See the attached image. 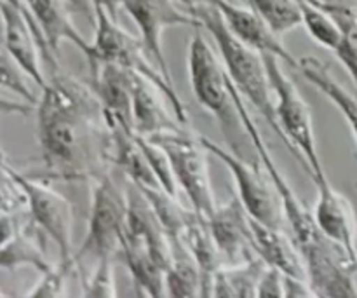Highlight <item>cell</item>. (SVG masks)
I'll return each instance as SVG.
<instances>
[{"instance_id": "obj_1", "label": "cell", "mask_w": 357, "mask_h": 298, "mask_svg": "<svg viewBox=\"0 0 357 298\" xmlns=\"http://www.w3.org/2000/svg\"><path fill=\"white\" fill-rule=\"evenodd\" d=\"M37 136L45 167L59 180H94L110 161V129L96 91L59 66L42 89Z\"/></svg>"}, {"instance_id": "obj_2", "label": "cell", "mask_w": 357, "mask_h": 298, "mask_svg": "<svg viewBox=\"0 0 357 298\" xmlns=\"http://www.w3.org/2000/svg\"><path fill=\"white\" fill-rule=\"evenodd\" d=\"M197 20L199 27L204 28L215 38L218 51L223 58V66L230 80L237 87L248 105L255 108L272 129L281 136L278 117H275V101L272 91L268 70L261 52L255 51L250 45L241 42L227 27L218 7L201 6L190 10Z\"/></svg>"}, {"instance_id": "obj_3", "label": "cell", "mask_w": 357, "mask_h": 298, "mask_svg": "<svg viewBox=\"0 0 357 298\" xmlns=\"http://www.w3.org/2000/svg\"><path fill=\"white\" fill-rule=\"evenodd\" d=\"M94 27H96L94 40L91 42V51L87 54V59L91 63V72H94L100 63H114V65L122 66L129 72L143 75L150 82L155 84L157 87H160L178 121L187 126V108L178 96L174 84L169 79H166L159 66H153L155 63L152 65V61H150L152 58L146 52L143 42L128 33L117 23V20L105 13L103 9H94Z\"/></svg>"}, {"instance_id": "obj_4", "label": "cell", "mask_w": 357, "mask_h": 298, "mask_svg": "<svg viewBox=\"0 0 357 298\" xmlns=\"http://www.w3.org/2000/svg\"><path fill=\"white\" fill-rule=\"evenodd\" d=\"M264 58L274 91L275 117L281 129V140L314 181L326 178L317 150L309 105L298 93L295 82L282 70L281 65L284 61L274 54H264Z\"/></svg>"}, {"instance_id": "obj_5", "label": "cell", "mask_w": 357, "mask_h": 298, "mask_svg": "<svg viewBox=\"0 0 357 298\" xmlns=\"http://www.w3.org/2000/svg\"><path fill=\"white\" fill-rule=\"evenodd\" d=\"M188 77L195 100L204 110L215 115L227 142L236 149L237 129L243 128V121L236 108L232 80L206 40L201 27H195L188 44Z\"/></svg>"}, {"instance_id": "obj_6", "label": "cell", "mask_w": 357, "mask_h": 298, "mask_svg": "<svg viewBox=\"0 0 357 298\" xmlns=\"http://www.w3.org/2000/svg\"><path fill=\"white\" fill-rule=\"evenodd\" d=\"M166 152L180 191L185 192L192 208L209 216L216 208L208 166V149L201 136H194L183 128L169 129L146 136Z\"/></svg>"}, {"instance_id": "obj_7", "label": "cell", "mask_w": 357, "mask_h": 298, "mask_svg": "<svg viewBox=\"0 0 357 298\" xmlns=\"http://www.w3.org/2000/svg\"><path fill=\"white\" fill-rule=\"evenodd\" d=\"M126 222H128V191H122L114 178L107 173L94 178L87 236L75 255L77 265L86 257L94 260L114 257L121 250Z\"/></svg>"}, {"instance_id": "obj_8", "label": "cell", "mask_w": 357, "mask_h": 298, "mask_svg": "<svg viewBox=\"0 0 357 298\" xmlns=\"http://www.w3.org/2000/svg\"><path fill=\"white\" fill-rule=\"evenodd\" d=\"M232 91H234V100H236V108L239 112V117L243 121V129L248 135V138L253 143L255 150L258 154V161L264 164V167L267 170V173L271 174L272 181L278 187L279 194H281L282 206H284V216L286 223H288L289 230H291V236L295 239V243L298 244L302 255H305L307 251L314 250L316 246H319L323 241H326L328 237L324 236L323 230L317 227L316 218H314V211H310L305 204L298 199V195L295 194L291 187H289L288 180L284 178V174L281 173V170L275 164L274 157H272L271 150H268L267 143H265L264 136H261L260 129H258L257 122L253 121L250 112V105L244 100L243 94L237 91V87L232 82Z\"/></svg>"}, {"instance_id": "obj_9", "label": "cell", "mask_w": 357, "mask_h": 298, "mask_svg": "<svg viewBox=\"0 0 357 298\" xmlns=\"http://www.w3.org/2000/svg\"><path fill=\"white\" fill-rule=\"evenodd\" d=\"M201 138L208 152L218 157L229 167L234 181H236L237 195L246 206L250 215L265 225L284 229L286 216L281 194H279L278 187L274 185L264 164L260 161L253 164L248 163L239 154L223 149L213 140L206 138V136H201Z\"/></svg>"}, {"instance_id": "obj_10", "label": "cell", "mask_w": 357, "mask_h": 298, "mask_svg": "<svg viewBox=\"0 0 357 298\" xmlns=\"http://www.w3.org/2000/svg\"><path fill=\"white\" fill-rule=\"evenodd\" d=\"M2 167L9 171L16 178L17 184L21 185L23 192L26 194V209L31 222L42 230L44 236H47L56 244L59 258L68 260V258L75 257V255H72L73 211L68 199L49 185H45L44 181L17 173L7 163H3Z\"/></svg>"}, {"instance_id": "obj_11", "label": "cell", "mask_w": 357, "mask_h": 298, "mask_svg": "<svg viewBox=\"0 0 357 298\" xmlns=\"http://www.w3.org/2000/svg\"><path fill=\"white\" fill-rule=\"evenodd\" d=\"M178 0H124L122 9L131 16L142 33V42L152 61L160 72L173 82L166 54L162 47V35L173 27H199L197 20L187 9H180Z\"/></svg>"}, {"instance_id": "obj_12", "label": "cell", "mask_w": 357, "mask_h": 298, "mask_svg": "<svg viewBox=\"0 0 357 298\" xmlns=\"http://www.w3.org/2000/svg\"><path fill=\"white\" fill-rule=\"evenodd\" d=\"M208 218L223 265H237L258 257L253 244L251 215L239 195L236 194L223 204H216Z\"/></svg>"}, {"instance_id": "obj_13", "label": "cell", "mask_w": 357, "mask_h": 298, "mask_svg": "<svg viewBox=\"0 0 357 298\" xmlns=\"http://www.w3.org/2000/svg\"><path fill=\"white\" fill-rule=\"evenodd\" d=\"M314 184L317 187V201L314 206L317 227L328 239L340 244L357 262V220L351 202L335 191L328 177Z\"/></svg>"}, {"instance_id": "obj_14", "label": "cell", "mask_w": 357, "mask_h": 298, "mask_svg": "<svg viewBox=\"0 0 357 298\" xmlns=\"http://www.w3.org/2000/svg\"><path fill=\"white\" fill-rule=\"evenodd\" d=\"M215 6L222 13L229 30L241 42L261 54H274L281 58L286 65L298 68V61L289 54V51L281 42V37L272 31V28L261 20L260 14L255 13L251 7H239L230 0H215Z\"/></svg>"}, {"instance_id": "obj_15", "label": "cell", "mask_w": 357, "mask_h": 298, "mask_svg": "<svg viewBox=\"0 0 357 298\" xmlns=\"http://www.w3.org/2000/svg\"><path fill=\"white\" fill-rule=\"evenodd\" d=\"M93 77L94 91L101 101L108 128H124L135 131L132 72L114 63H100L93 72Z\"/></svg>"}, {"instance_id": "obj_16", "label": "cell", "mask_w": 357, "mask_h": 298, "mask_svg": "<svg viewBox=\"0 0 357 298\" xmlns=\"http://www.w3.org/2000/svg\"><path fill=\"white\" fill-rule=\"evenodd\" d=\"M166 94L143 75L132 73V126L136 135L153 136L169 129L185 128L173 112H167Z\"/></svg>"}, {"instance_id": "obj_17", "label": "cell", "mask_w": 357, "mask_h": 298, "mask_svg": "<svg viewBox=\"0 0 357 298\" xmlns=\"http://www.w3.org/2000/svg\"><path fill=\"white\" fill-rule=\"evenodd\" d=\"M251 225H253L255 250L268 267L279 269L284 276L309 279L305 258L293 236H288L284 229L265 225L253 216H251Z\"/></svg>"}, {"instance_id": "obj_18", "label": "cell", "mask_w": 357, "mask_h": 298, "mask_svg": "<svg viewBox=\"0 0 357 298\" xmlns=\"http://www.w3.org/2000/svg\"><path fill=\"white\" fill-rule=\"evenodd\" d=\"M176 237L187 246L201 269V297H213V279L218 269L223 267V262L215 237H213L211 227H209V218L192 208L187 222L183 223Z\"/></svg>"}, {"instance_id": "obj_19", "label": "cell", "mask_w": 357, "mask_h": 298, "mask_svg": "<svg viewBox=\"0 0 357 298\" xmlns=\"http://www.w3.org/2000/svg\"><path fill=\"white\" fill-rule=\"evenodd\" d=\"M35 23L44 31L45 40L54 54H58L63 42H72L84 54H89L91 42L79 33L70 20V3L66 0H23Z\"/></svg>"}, {"instance_id": "obj_20", "label": "cell", "mask_w": 357, "mask_h": 298, "mask_svg": "<svg viewBox=\"0 0 357 298\" xmlns=\"http://www.w3.org/2000/svg\"><path fill=\"white\" fill-rule=\"evenodd\" d=\"M298 70L303 79L309 80L317 91L324 94L345 117L347 124L351 126L352 135L357 142V98L352 96L340 82L333 79L326 63L314 56H307L298 61Z\"/></svg>"}, {"instance_id": "obj_21", "label": "cell", "mask_w": 357, "mask_h": 298, "mask_svg": "<svg viewBox=\"0 0 357 298\" xmlns=\"http://www.w3.org/2000/svg\"><path fill=\"white\" fill-rule=\"evenodd\" d=\"M268 265L260 257L237 265H223L213 279V297H258V286Z\"/></svg>"}, {"instance_id": "obj_22", "label": "cell", "mask_w": 357, "mask_h": 298, "mask_svg": "<svg viewBox=\"0 0 357 298\" xmlns=\"http://www.w3.org/2000/svg\"><path fill=\"white\" fill-rule=\"evenodd\" d=\"M167 297H201L202 276L197 262L178 237L171 236V262L166 272Z\"/></svg>"}, {"instance_id": "obj_23", "label": "cell", "mask_w": 357, "mask_h": 298, "mask_svg": "<svg viewBox=\"0 0 357 298\" xmlns=\"http://www.w3.org/2000/svg\"><path fill=\"white\" fill-rule=\"evenodd\" d=\"M28 229H17L9 239L2 241V260L3 269H16L21 265H31L38 272H45L52 267L47 262L44 248H40L42 230L35 225L33 232L26 234Z\"/></svg>"}, {"instance_id": "obj_24", "label": "cell", "mask_w": 357, "mask_h": 298, "mask_svg": "<svg viewBox=\"0 0 357 298\" xmlns=\"http://www.w3.org/2000/svg\"><path fill=\"white\" fill-rule=\"evenodd\" d=\"M248 6L261 16L272 31L282 37L303 24L300 0H246Z\"/></svg>"}, {"instance_id": "obj_25", "label": "cell", "mask_w": 357, "mask_h": 298, "mask_svg": "<svg viewBox=\"0 0 357 298\" xmlns=\"http://www.w3.org/2000/svg\"><path fill=\"white\" fill-rule=\"evenodd\" d=\"M326 10L337 20L344 33V38L335 54L357 86V9L344 6V3L328 2Z\"/></svg>"}, {"instance_id": "obj_26", "label": "cell", "mask_w": 357, "mask_h": 298, "mask_svg": "<svg viewBox=\"0 0 357 298\" xmlns=\"http://www.w3.org/2000/svg\"><path fill=\"white\" fill-rule=\"evenodd\" d=\"M300 3H302L303 27L309 31L312 40L323 45V47L330 49V51H337L342 38H344V33H342V28L337 23V20L323 7L303 2V0H300Z\"/></svg>"}, {"instance_id": "obj_27", "label": "cell", "mask_w": 357, "mask_h": 298, "mask_svg": "<svg viewBox=\"0 0 357 298\" xmlns=\"http://www.w3.org/2000/svg\"><path fill=\"white\" fill-rule=\"evenodd\" d=\"M77 262L75 257L68 260L59 258L58 265H52L49 271L42 272V278L37 285L33 286L31 292L26 293V297L40 298V297H65L66 295V281H68L70 272L75 269Z\"/></svg>"}, {"instance_id": "obj_28", "label": "cell", "mask_w": 357, "mask_h": 298, "mask_svg": "<svg viewBox=\"0 0 357 298\" xmlns=\"http://www.w3.org/2000/svg\"><path fill=\"white\" fill-rule=\"evenodd\" d=\"M84 297H115L114 278V257H105L96 260L93 272L87 274L82 281Z\"/></svg>"}, {"instance_id": "obj_29", "label": "cell", "mask_w": 357, "mask_h": 298, "mask_svg": "<svg viewBox=\"0 0 357 298\" xmlns=\"http://www.w3.org/2000/svg\"><path fill=\"white\" fill-rule=\"evenodd\" d=\"M23 77H28L26 73H24V70L14 61L13 56H10L6 49H2V86L6 87V89H10L13 93H17L20 96H23L30 105H38L40 100L31 93ZM28 79H30V77H28Z\"/></svg>"}, {"instance_id": "obj_30", "label": "cell", "mask_w": 357, "mask_h": 298, "mask_svg": "<svg viewBox=\"0 0 357 298\" xmlns=\"http://www.w3.org/2000/svg\"><path fill=\"white\" fill-rule=\"evenodd\" d=\"M260 298H282L284 297V274L279 269L267 267L260 286H258Z\"/></svg>"}, {"instance_id": "obj_31", "label": "cell", "mask_w": 357, "mask_h": 298, "mask_svg": "<svg viewBox=\"0 0 357 298\" xmlns=\"http://www.w3.org/2000/svg\"><path fill=\"white\" fill-rule=\"evenodd\" d=\"M284 297L286 298H307L317 297L314 288L310 286L309 279L293 278V276H284Z\"/></svg>"}, {"instance_id": "obj_32", "label": "cell", "mask_w": 357, "mask_h": 298, "mask_svg": "<svg viewBox=\"0 0 357 298\" xmlns=\"http://www.w3.org/2000/svg\"><path fill=\"white\" fill-rule=\"evenodd\" d=\"M89 2L93 9H103L105 13H108L115 20L119 16V10L124 7V0H89Z\"/></svg>"}, {"instance_id": "obj_33", "label": "cell", "mask_w": 357, "mask_h": 298, "mask_svg": "<svg viewBox=\"0 0 357 298\" xmlns=\"http://www.w3.org/2000/svg\"><path fill=\"white\" fill-rule=\"evenodd\" d=\"M66 2L70 3L72 10H77V13L80 14H86L87 17H94V9L87 6L86 0H66Z\"/></svg>"}, {"instance_id": "obj_34", "label": "cell", "mask_w": 357, "mask_h": 298, "mask_svg": "<svg viewBox=\"0 0 357 298\" xmlns=\"http://www.w3.org/2000/svg\"><path fill=\"white\" fill-rule=\"evenodd\" d=\"M178 2H180L181 6H183L185 9L190 13V10L197 9V7H201V6H213V3H215V0H178Z\"/></svg>"}, {"instance_id": "obj_35", "label": "cell", "mask_w": 357, "mask_h": 298, "mask_svg": "<svg viewBox=\"0 0 357 298\" xmlns=\"http://www.w3.org/2000/svg\"><path fill=\"white\" fill-rule=\"evenodd\" d=\"M303 2L314 3V6H317V7H323V9H326V6H328V0H303Z\"/></svg>"}]
</instances>
